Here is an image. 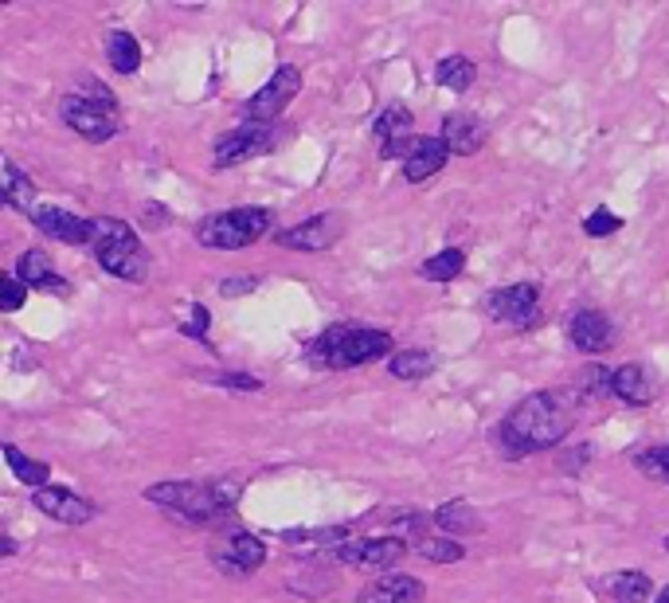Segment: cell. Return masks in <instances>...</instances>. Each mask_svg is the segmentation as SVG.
I'll return each instance as SVG.
<instances>
[{"mask_svg": "<svg viewBox=\"0 0 669 603\" xmlns=\"http://www.w3.org/2000/svg\"><path fill=\"white\" fill-rule=\"evenodd\" d=\"M580 396L576 388H544L517 400L505 416L493 423L490 439L501 459H529L568 443L580 423Z\"/></svg>", "mask_w": 669, "mask_h": 603, "instance_id": "obj_1", "label": "cell"}, {"mask_svg": "<svg viewBox=\"0 0 669 603\" xmlns=\"http://www.w3.org/2000/svg\"><path fill=\"white\" fill-rule=\"evenodd\" d=\"M235 482H157L145 490V502L169 510L188 525H212L235 506Z\"/></svg>", "mask_w": 669, "mask_h": 603, "instance_id": "obj_2", "label": "cell"}, {"mask_svg": "<svg viewBox=\"0 0 669 603\" xmlns=\"http://www.w3.org/2000/svg\"><path fill=\"white\" fill-rule=\"evenodd\" d=\"M392 353V333L384 329H360V325H329L321 337H313L306 361L317 369H360L368 361H380Z\"/></svg>", "mask_w": 669, "mask_h": 603, "instance_id": "obj_3", "label": "cell"}, {"mask_svg": "<svg viewBox=\"0 0 669 603\" xmlns=\"http://www.w3.org/2000/svg\"><path fill=\"white\" fill-rule=\"evenodd\" d=\"M59 114H63V122H67L79 138L94 141V145L118 138V130H122V114H118L114 91H110L106 83H98V79H87V75L75 83V91L63 94Z\"/></svg>", "mask_w": 669, "mask_h": 603, "instance_id": "obj_4", "label": "cell"}, {"mask_svg": "<svg viewBox=\"0 0 669 603\" xmlns=\"http://www.w3.org/2000/svg\"><path fill=\"white\" fill-rule=\"evenodd\" d=\"M90 255L98 259V267L106 275L122 282H145L149 279V251L141 247V239L126 220L114 216H98L94 220V247Z\"/></svg>", "mask_w": 669, "mask_h": 603, "instance_id": "obj_5", "label": "cell"}, {"mask_svg": "<svg viewBox=\"0 0 669 603\" xmlns=\"http://www.w3.org/2000/svg\"><path fill=\"white\" fill-rule=\"evenodd\" d=\"M270 208H227L196 224V239L212 251H239L270 232Z\"/></svg>", "mask_w": 669, "mask_h": 603, "instance_id": "obj_6", "label": "cell"}, {"mask_svg": "<svg viewBox=\"0 0 669 603\" xmlns=\"http://www.w3.org/2000/svg\"><path fill=\"white\" fill-rule=\"evenodd\" d=\"M298 94H302V71H298L294 63H282L267 83L239 106V118H243V122H255V126H274Z\"/></svg>", "mask_w": 669, "mask_h": 603, "instance_id": "obj_7", "label": "cell"}, {"mask_svg": "<svg viewBox=\"0 0 669 603\" xmlns=\"http://www.w3.org/2000/svg\"><path fill=\"white\" fill-rule=\"evenodd\" d=\"M208 557H212V564L220 568L223 576L243 580V576H255L267 564V541L247 533V529H227L220 537H212Z\"/></svg>", "mask_w": 669, "mask_h": 603, "instance_id": "obj_8", "label": "cell"}, {"mask_svg": "<svg viewBox=\"0 0 669 603\" xmlns=\"http://www.w3.org/2000/svg\"><path fill=\"white\" fill-rule=\"evenodd\" d=\"M411 549H415V545H407V537H388V533H380V537H353V541L337 545V549H333V560H341V564H349V568H357V572H380V576H388Z\"/></svg>", "mask_w": 669, "mask_h": 603, "instance_id": "obj_9", "label": "cell"}, {"mask_svg": "<svg viewBox=\"0 0 669 603\" xmlns=\"http://www.w3.org/2000/svg\"><path fill=\"white\" fill-rule=\"evenodd\" d=\"M278 141H282V130H278V126H255V122H243V126H235L231 134H223V138L216 141V157H212V165H216V169L243 165V161H251V157H263V153H270Z\"/></svg>", "mask_w": 669, "mask_h": 603, "instance_id": "obj_10", "label": "cell"}, {"mask_svg": "<svg viewBox=\"0 0 669 603\" xmlns=\"http://www.w3.org/2000/svg\"><path fill=\"white\" fill-rule=\"evenodd\" d=\"M345 235V216L341 212H321V216H310V220H302V224H294V228H282V232H274V243L278 247H286V251H329L337 239Z\"/></svg>", "mask_w": 669, "mask_h": 603, "instance_id": "obj_11", "label": "cell"}, {"mask_svg": "<svg viewBox=\"0 0 669 603\" xmlns=\"http://www.w3.org/2000/svg\"><path fill=\"white\" fill-rule=\"evenodd\" d=\"M540 310V282H513L486 294V314L505 325H533Z\"/></svg>", "mask_w": 669, "mask_h": 603, "instance_id": "obj_12", "label": "cell"}, {"mask_svg": "<svg viewBox=\"0 0 669 603\" xmlns=\"http://www.w3.org/2000/svg\"><path fill=\"white\" fill-rule=\"evenodd\" d=\"M411 126H415V114H411L403 102H392L388 110H380V114H376L372 134L380 138V149H384V157H388V161H396V157H411V149H415Z\"/></svg>", "mask_w": 669, "mask_h": 603, "instance_id": "obj_13", "label": "cell"}, {"mask_svg": "<svg viewBox=\"0 0 669 603\" xmlns=\"http://www.w3.org/2000/svg\"><path fill=\"white\" fill-rule=\"evenodd\" d=\"M32 224H36L47 239H59V243H71V247H94V220L75 216V212H67V208H36V212H32Z\"/></svg>", "mask_w": 669, "mask_h": 603, "instance_id": "obj_14", "label": "cell"}, {"mask_svg": "<svg viewBox=\"0 0 669 603\" xmlns=\"http://www.w3.org/2000/svg\"><path fill=\"white\" fill-rule=\"evenodd\" d=\"M32 502H36V510L51 517V521H59V525H87L90 517H94V502L87 498H79L75 490H63V486H47V490H36L32 494Z\"/></svg>", "mask_w": 669, "mask_h": 603, "instance_id": "obj_15", "label": "cell"}, {"mask_svg": "<svg viewBox=\"0 0 669 603\" xmlns=\"http://www.w3.org/2000/svg\"><path fill=\"white\" fill-rule=\"evenodd\" d=\"M568 337L580 353L595 357V353H607L615 345V325L603 310H576L568 322Z\"/></svg>", "mask_w": 669, "mask_h": 603, "instance_id": "obj_16", "label": "cell"}, {"mask_svg": "<svg viewBox=\"0 0 669 603\" xmlns=\"http://www.w3.org/2000/svg\"><path fill=\"white\" fill-rule=\"evenodd\" d=\"M423 596H427V588L419 576L388 572V576H376L357 596V603H423Z\"/></svg>", "mask_w": 669, "mask_h": 603, "instance_id": "obj_17", "label": "cell"}, {"mask_svg": "<svg viewBox=\"0 0 669 603\" xmlns=\"http://www.w3.org/2000/svg\"><path fill=\"white\" fill-rule=\"evenodd\" d=\"M446 161H450V145L443 138H415L411 157L403 161V181L407 185H423L435 173H443Z\"/></svg>", "mask_w": 669, "mask_h": 603, "instance_id": "obj_18", "label": "cell"}, {"mask_svg": "<svg viewBox=\"0 0 669 603\" xmlns=\"http://www.w3.org/2000/svg\"><path fill=\"white\" fill-rule=\"evenodd\" d=\"M16 279L24 282L28 290H44V294H55V298H67V294H71V282L51 271V259H47V251H40V247H32V251L20 255Z\"/></svg>", "mask_w": 669, "mask_h": 603, "instance_id": "obj_19", "label": "cell"}, {"mask_svg": "<svg viewBox=\"0 0 669 603\" xmlns=\"http://www.w3.org/2000/svg\"><path fill=\"white\" fill-rule=\"evenodd\" d=\"M490 138V130H486V122L478 118V114H446L443 122V141L450 145V153H462V157H474L482 145Z\"/></svg>", "mask_w": 669, "mask_h": 603, "instance_id": "obj_20", "label": "cell"}, {"mask_svg": "<svg viewBox=\"0 0 669 603\" xmlns=\"http://www.w3.org/2000/svg\"><path fill=\"white\" fill-rule=\"evenodd\" d=\"M615 396L623 400L626 408H646V404H654L658 384H654V376H650L646 365L630 361L623 369H615Z\"/></svg>", "mask_w": 669, "mask_h": 603, "instance_id": "obj_21", "label": "cell"}, {"mask_svg": "<svg viewBox=\"0 0 669 603\" xmlns=\"http://www.w3.org/2000/svg\"><path fill=\"white\" fill-rule=\"evenodd\" d=\"M611 603H654V584L646 572H611L595 584Z\"/></svg>", "mask_w": 669, "mask_h": 603, "instance_id": "obj_22", "label": "cell"}, {"mask_svg": "<svg viewBox=\"0 0 669 603\" xmlns=\"http://www.w3.org/2000/svg\"><path fill=\"white\" fill-rule=\"evenodd\" d=\"M431 517H435V525H439L443 533H454V537H474V533L486 529V517L474 510L466 498H450V502H443Z\"/></svg>", "mask_w": 669, "mask_h": 603, "instance_id": "obj_23", "label": "cell"}, {"mask_svg": "<svg viewBox=\"0 0 669 603\" xmlns=\"http://www.w3.org/2000/svg\"><path fill=\"white\" fill-rule=\"evenodd\" d=\"M0 196H4L8 208L24 212V216L36 212V181H32L12 157H4V188H0Z\"/></svg>", "mask_w": 669, "mask_h": 603, "instance_id": "obj_24", "label": "cell"}, {"mask_svg": "<svg viewBox=\"0 0 669 603\" xmlns=\"http://www.w3.org/2000/svg\"><path fill=\"white\" fill-rule=\"evenodd\" d=\"M106 63L118 75H134L137 67H141V44H137L134 32H122V28L106 32Z\"/></svg>", "mask_w": 669, "mask_h": 603, "instance_id": "obj_25", "label": "cell"}, {"mask_svg": "<svg viewBox=\"0 0 669 603\" xmlns=\"http://www.w3.org/2000/svg\"><path fill=\"white\" fill-rule=\"evenodd\" d=\"M439 365V357L431 349H403V353H392L388 357V372L396 380H427Z\"/></svg>", "mask_w": 669, "mask_h": 603, "instance_id": "obj_26", "label": "cell"}, {"mask_svg": "<svg viewBox=\"0 0 669 603\" xmlns=\"http://www.w3.org/2000/svg\"><path fill=\"white\" fill-rule=\"evenodd\" d=\"M478 79V67L470 55H446L435 63V83L439 87H450V91H470Z\"/></svg>", "mask_w": 669, "mask_h": 603, "instance_id": "obj_27", "label": "cell"}, {"mask_svg": "<svg viewBox=\"0 0 669 603\" xmlns=\"http://www.w3.org/2000/svg\"><path fill=\"white\" fill-rule=\"evenodd\" d=\"M4 463L16 474V482H24V486H32V490H47V478H51V466L47 463L20 455L12 443H4Z\"/></svg>", "mask_w": 669, "mask_h": 603, "instance_id": "obj_28", "label": "cell"}, {"mask_svg": "<svg viewBox=\"0 0 669 603\" xmlns=\"http://www.w3.org/2000/svg\"><path fill=\"white\" fill-rule=\"evenodd\" d=\"M576 396L583 404L591 400H603V396H615V372L603 369V365H583L576 372Z\"/></svg>", "mask_w": 669, "mask_h": 603, "instance_id": "obj_29", "label": "cell"}, {"mask_svg": "<svg viewBox=\"0 0 669 603\" xmlns=\"http://www.w3.org/2000/svg\"><path fill=\"white\" fill-rule=\"evenodd\" d=\"M462 271H466V251H462V247H446V251L431 255V259L419 267V275L431 282H454Z\"/></svg>", "mask_w": 669, "mask_h": 603, "instance_id": "obj_30", "label": "cell"}, {"mask_svg": "<svg viewBox=\"0 0 669 603\" xmlns=\"http://www.w3.org/2000/svg\"><path fill=\"white\" fill-rule=\"evenodd\" d=\"M415 553L427 557L431 564H458V560L466 557V549L458 541H446V537H423V541H415Z\"/></svg>", "mask_w": 669, "mask_h": 603, "instance_id": "obj_31", "label": "cell"}, {"mask_svg": "<svg viewBox=\"0 0 669 603\" xmlns=\"http://www.w3.org/2000/svg\"><path fill=\"white\" fill-rule=\"evenodd\" d=\"M634 466L650 478V482H666L669 486V443H658V447H646L634 455Z\"/></svg>", "mask_w": 669, "mask_h": 603, "instance_id": "obj_32", "label": "cell"}, {"mask_svg": "<svg viewBox=\"0 0 669 603\" xmlns=\"http://www.w3.org/2000/svg\"><path fill=\"white\" fill-rule=\"evenodd\" d=\"M200 380L220 384V388H231V392H259V388H263V380L251 376V372H200Z\"/></svg>", "mask_w": 669, "mask_h": 603, "instance_id": "obj_33", "label": "cell"}, {"mask_svg": "<svg viewBox=\"0 0 669 603\" xmlns=\"http://www.w3.org/2000/svg\"><path fill=\"white\" fill-rule=\"evenodd\" d=\"M24 302H28V286L16 279V275H0V310L16 314Z\"/></svg>", "mask_w": 669, "mask_h": 603, "instance_id": "obj_34", "label": "cell"}, {"mask_svg": "<svg viewBox=\"0 0 669 603\" xmlns=\"http://www.w3.org/2000/svg\"><path fill=\"white\" fill-rule=\"evenodd\" d=\"M619 228H623V220H619L611 208H595V212L583 220V232L595 235V239H607V235H615Z\"/></svg>", "mask_w": 669, "mask_h": 603, "instance_id": "obj_35", "label": "cell"}, {"mask_svg": "<svg viewBox=\"0 0 669 603\" xmlns=\"http://www.w3.org/2000/svg\"><path fill=\"white\" fill-rule=\"evenodd\" d=\"M208 325H212V314H208V306H192V314H188V322L180 325V333L184 337H196V341H208Z\"/></svg>", "mask_w": 669, "mask_h": 603, "instance_id": "obj_36", "label": "cell"}, {"mask_svg": "<svg viewBox=\"0 0 669 603\" xmlns=\"http://www.w3.org/2000/svg\"><path fill=\"white\" fill-rule=\"evenodd\" d=\"M255 286H259V279H255V275H235V279L223 282L220 294H223V298H239V294H251Z\"/></svg>", "mask_w": 669, "mask_h": 603, "instance_id": "obj_37", "label": "cell"}, {"mask_svg": "<svg viewBox=\"0 0 669 603\" xmlns=\"http://www.w3.org/2000/svg\"><path fill=\"white\" fill-rule=\"evenodd\" d=\"M141 216H145V228H169V208H161V204H145L141 208Z\"/></svg>", "mask_w": 669, "mask_h": 603, "instance_id": "obj_38", "label": "cell"}, {"mask_svg": "<svg viewBox=\"0 0 669 603\" xmlns=\"http://www.w3.org/2000/svg\"><path fill=\"white\" fill-rule=\"evenodd\" d=\"M587 459H591V451H587V447H576V451H568V455L560 459V470H564V474H580Z\"/></svg>", "mask_w": 669, "mask_h": 603, "instance_id": "obj_39", "label": "cell"}, {"mask_svg": "<svg viewBox=\"0 0 669 603\" xmlns=\"http://www.w3.org/2000/svg\"><path fill=\"white\" fill-rule=\"evenodd\" d=\"M0 553H4V557H12V553H16V541H12V537H4V541H0Z\"/></svg>", "mask_w": 669, "mask_h": 603, "instance_id": "obj_40", "label": "cell"}, {"mask_svg": "<svg viewBox=\"0 0 669 603\" xmlns=\"http://www.w3.org/2000/svg\"><path fill=\"white\" fill-rule=\"evenodd\" d=\"M654 603H669V584L662 588V592H658V596H654Z\"/></svg>", "mask_w": 669, "mask_h": 603, "instance_id": "obj_41", "label": "cell"}, {"mask_svg": "<svg viewBox=\"0 0 669 603\" xmlns=\"http://www.w3.org/2000/svg\"><path fill=\"white\" fill-rule=\"evenodd\" d=\"M666 549H669V537H666Z\"/></svg>", "mask_w": 669, "mask_h": 603, "instance_id": "obj_42", "label": "cell"}]
</instances>
